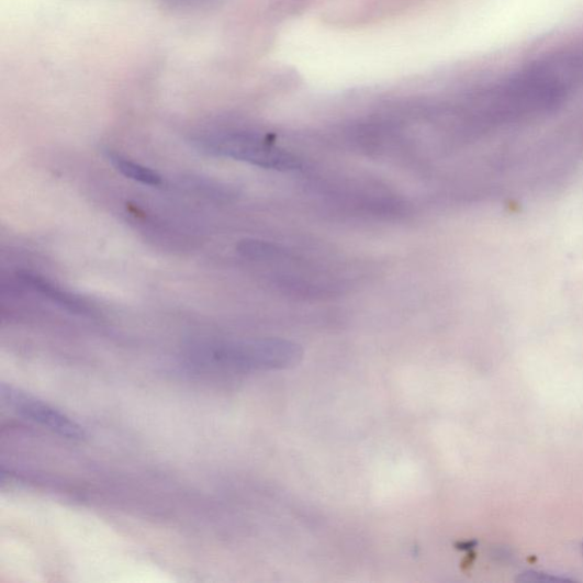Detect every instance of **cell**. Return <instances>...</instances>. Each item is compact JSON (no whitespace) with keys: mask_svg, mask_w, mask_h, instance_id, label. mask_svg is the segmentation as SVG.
Segmentation results:
<instances>
[{"mask_svg":"<svg viewBox=\"0 0 583 583\" xmlns=\"http://www.w3.org/2000/svg\"><path fill=\"white\" fill-rule=\"evenodd\" d=\"M301 356L299 346L282 340L208 344L191 351L199 366L237 371L281 370L298 363Z\"/></svg>","mask_w":583,"mask_h":583,"instance_id":"1","label":"cell"},{"mask_svg":"<svg viewBox=\"0 0 583 583\" xmlns=\"http://www.w3.org/2000/svg\"><path fill=\"white\" fill-rule=\"evenodd\" d=\"M212 155L248 162L266 169L295 170L300 164L290 153L248 134H228L203 142Z\"/></svg>","mask_w":583,"mask_h":583,"instance_id":"2","label":"cell"},{"mask_svg":"<svg viewBox=\"0 0 583 583\" xmlns=\"http://www.w3.org/2000/svg\"><path fill=\"white\" fill-rule=\"evenodd\" d=\"M0 393L3 401L23 418L47 427L54 434L68 439L85 438L83 427L48 404L38 401L37 397L7 384H2Z\"/></svg>","mask_w":583,"mask_h":583,"instance_id":"3","label":"cell"},{"mask_svg":"<svg viewBox=\"0 0 583 583\" xmlns=\"http://www.w3.org/2000/svg\"><path fill=\"white\" fill-rule=\"evenodd\" d=\"M20 280L29 287V289L44 295L56 304L63 305L64 309L75 314L87 315L90 313V309L83 300L55 287L45 279L40 278V276L33 273H20Z\"/></svg>","mask_w":583,"mask_h":583,"instance_id":"4","label":"cell"},{"mask_svg":"<svg viewBox=\"0 0 583 583\" xmlns=\"http://www.w3.org/2000/svg\"><path fill=\"white\" fill-rule=\"evenodd\" d=\"M106 156L113 167L125 177L147 187L158 188L162 186V177L158 172L131 161L114 152H108Z\"/></svg>","mask_w":583,"mask_h":583,"instance_id":"5","label":"cell"},{"mask_svg":"<svg viewBox=\"0 0 583 583\" xmlns=\"http://www.w3.org/2000/svg\"><path fill=\"white\" fill-rule=\"evenodd\" d=\"M522 581H559V580H567L565 578H559L554 576L548 573L542 572H527L524 573V578H520Z\"/></svg>","mask_w":583,"mask_h":583,"instance_id":"6","label":"cell"}]
</instances>
